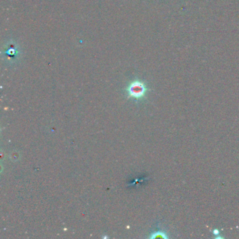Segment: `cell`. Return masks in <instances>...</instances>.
<instances>
[{
    "label": "cell",
    "mask_w": 239,
    "mask_h": 239,
    "mask_svg": "<svg viewBox=\"0 0 239 239\" xmlns=\"http://www.w3.org/2000/svg\"><path fill=\"white\" fill-rule=\"evenodd\" d=\"M147 89L145 83L140 80H135L131 82L126 89L128 97L135 99H140L145 96Z\"/></svg>",
    "instance_id": "obj_2"
},
{
    "label": "cell",
    "mask_w": 239,
    "mask_h": 239,
    "mask_svg": "<svg viewBox=\"0 0 239 239\" xmlns=\"http://www.w3.org/2000/svg\"><path fill=\"white\" fill-rule=\"evenodd\" d=\"M212 233H213V234H214V235L217 236V235H218V234H219V233H220V231H219V230L217 229H214V230L212 231Z\"/></svg>",
    "instance_id": "obj_4"
},
{
    "label": "cell",
    "mask_w": 239,
    "mask_h": 239,
    "mask_svg": "<svg viewBox=\"0 0 239 239\" xmlns=\"http://www.w3.org/2000/svg\"><path fill=\"white\" fill-rule=\"evenodd\" d=\"M159 238L168 239V236L166 232H164V231H156V232L151 233V235L150 236V238H151V239Z\"/></svg>",
    "instance_id": "obj_3"
},
{
    "label": "cell",
    "mask_w": 239,
    "mask_h": 239,
    "mask_svg": "<svg viewBox=\"0 0 239 239\" xmlns=\"http://www.w3.org/2000/svg\"><path fill=\"white\" fill-rule=\"evenodd\" d=\"M4 50L2 51V58L5 63L9 65H14L19 61L20 58V52L19 46L14 41H9L4 46Z\"/></svg>",
    "instance_id": "obj_1"
}]
</instances>
